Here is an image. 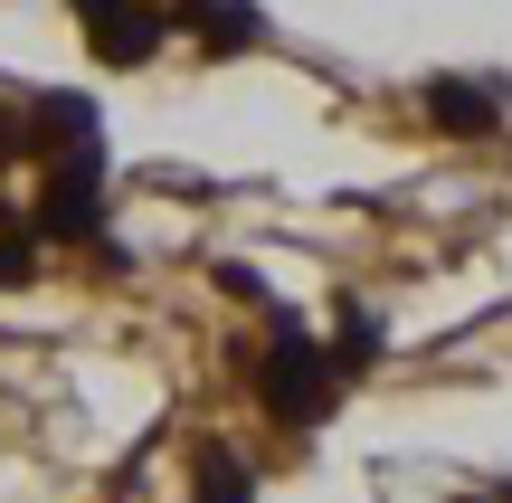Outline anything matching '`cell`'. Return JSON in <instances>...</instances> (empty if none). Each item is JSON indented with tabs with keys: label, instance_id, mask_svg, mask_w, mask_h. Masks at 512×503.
Wrapping results in <instances>:
<instances>
[{
	"label": "cell",
	"instance_id": "1",
	"mask_svg": "<svg viewBox=\"0 0 512 503\" xmlns=\"http://www.w3.org/2000/svg\"><path fill=\"white\" fill-rule=\"evenodd\" d=\"M256 399H266V418H285V428H323V418L342 409V371H332V352L294 314H275V352L256 361Z\"/></svg>",
	"mask_w": 512,
	"mask_h": 503
},
{
	"label": "cell",
	"instance_id": "2",
	"mask_svg": "<svg viewBox=\"0 0 512 503\" xmlns=\"http://www.w3.org/2000/svg\"><path fill=\"white\" fill-rule=\"evenodd\" d=\"M29 228L57 247H105V143H67L48 162V190H38Z\"/></svg>",
	"mask_w": 512,
	"mask_h": 503
},
{
	"label": "cell",
	"instance_id": "3",
	"mask_svg": "<svg viewBox=\"0 0 512 503\" xmlns=\"http://www.w3.org/2000/svg\"><path fill=\"white\" fill-rule=\"evenodd\" d=\"M67 10L86 19V38H95L105 67H143V57H162V38H171V10H143V0H67Z\"/></svg>",
	"mask_w": 512,
	"mask_h": 503
},
{
	"label": "cell",
	"instance_id": "4",
	"mask_svg": "<svg viewBox=\"0 0 512 503\" xmlns=\"http://www.w3.org/2000/svg\"><path fill=\"white\" fill-rule=\"evenodd\" d=\"M427 124L446 143H494L503 133V86L494 76H427Z\"/></svg>",
	"mask_w": 512,
	"mask_h": 503
},
{
	"label": "cell",
	"instance_id": "5",
	"mask_svg": "<svg viewBox=\"0 0 512 503\" xmlns=\"http://www.w3.org/2000/svg\"><path fill=\"white\" fill-rule=\"evenodd\" d=\"M171 19H181V29L200 38L209 57H247L256 38H266V19H256L247 0H181V10H171Z\"/></svg>",
	"mask_w": 512,
	"mask_h": 503
},
{
	"label": "cell",
	"instance_id": "6",
	"mask_svg": "<svg viewBox=\"0 0 512 503\" xmlns=\"http://www.w3.org/2000/svg\"><path fill=\"white\" fill-rule=\"evenodd\" d=\"M380 314H361V304H342V323H332V342H323V352H332V371H342V380H361L370 371V361H380Z\"/></svg>",
	"mask_w": 512,
	"mask_h": 503
},
{
	"label": "cell",
	"instance_id": "7",
	"mask_svg": "<svg viewBox=\"0 0 512 503\" xmlns=\"http://www.w3.org/2000/svg\"><path fill=\"white\" fill-rule=\"evenodd\" d=\"M29 124H38V143H48V152H67V143H105V133H95V95H48Z\"/></svg>",
	"mask_w": 512,
	"mask_h": 503
},
{
	"label": "cell",
	"instance_id": "8",
	"mask_svg": "<svg viewBox=\"0 0 512 503\" xmlns=\"http://www.w3.org/2000/svg\"><path fill=\"white\" fill-rule=\"evenodd\" d=\"M200 503H256V475H247L228 447H209V456H200Z\"/></svg>",
	"mask_w": 512,
	"mask_h": 503
},
{
	"label": "cell",
	"instance_id": "9",
	"mask_svg": "<svg viewBox=\"0 0 512 503\" xmlns=\"http://www.w3.org/2000/svg\"><path fill=\"white\" fill-rule=\"evenodd\" d=\"M219 285H228L238 304H256V295H266V276H256V266H219Z\"/></svg>",
	"mask_w": 512,
	"mask_h": 503
}]
</instances>
